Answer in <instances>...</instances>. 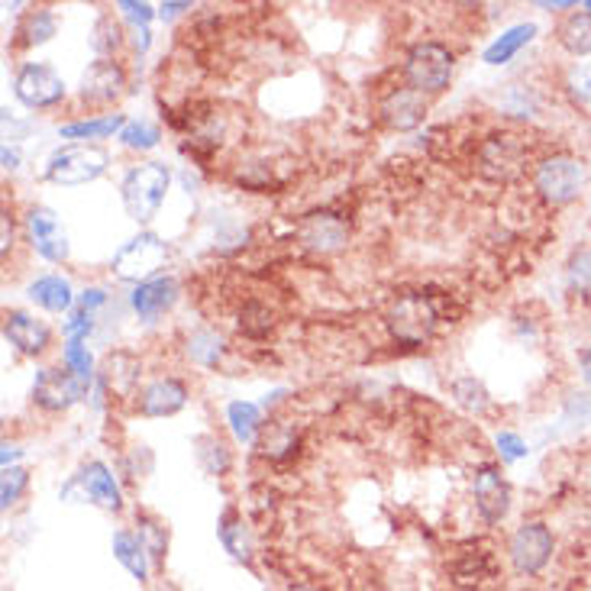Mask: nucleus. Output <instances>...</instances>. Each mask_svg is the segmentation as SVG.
I'll use <instances>...</instances> for the list:
<instances>
[{
	"instance_id": "1",
	"label": "nucleus",
	"mask_w": 591,
	"mask_h": 591,
	"mask_svg": "<svg viewBox=\"0 0 591 591\" xmlns=\"http://www.w3.org/2000/svg\"><path fill=\"white\" fill-rule=\"evenodd\" d=\"M537 162V140L514 127H494L475 142L472 166L491 184H518Z\"/></svg>"
},
{
	"instance_id": "2",
	"label": "nucleus",
	"mask_w": 591,
	"mask_h": 591,
	"mask_svg": "<svg viewBox=\"0 0 591 591\" xmlns=\"http://www.w3.org/2000/svg\"><path fill=\"white\" fill-rule=\"evenodd\" d=\"M443 317H447V311H443L437 294H430V291H401V294H394L388 301L382 323L388 340L394 347L420 349L437 337Z\"/></svg>"
},
{
	"instance_id": "3",
	"label": "nucleus",
	"mask_w": 591,
	"mask_h": 591,
	"mask_svg": "<svg viewBox=\"0 0 591 591\" xmlns=\"http://www.w3.org/2000/svg\"><path fill=\"white\" fill-rule=\"evenodd\" d=\"M589 184V162L569 149H553L537 156L530 169V188L533 198L547 210H562L575 204L585 194Z\"/></svg>"
},
{
	"instance_id": "4",
	"label": "nucleus",
	"mask_w": 591,
	"mask_h": 591,
	"mask_svg": "<svg viewBox=\"0 0 591 591\" xmlns=\"http://www.w3.org/2000/svg\"><path fill=\"white\" fill-rule=\"evenodd\" d=\"M557 553V533H553L550 521H543V518H527V521H521L511 530V537H508V543H504L508 569H511V575L521 579V582L543 579V575L550 572Z\"/></svg>"
},
{
	"instance_id": "5",
	"label": "nucleus",
	"mask_w": 591,
	"mask_h": 591,
	"mask_svg": "<svg viewBox=\"0 0 591 591\" xmlns=\"http://www.w3.org/2000/svg\"><path fill=\"white\" fill-rule=\"evenodd\" d=\"M169 191H172V169L166 162L146 159L130 166L120 178V204L127 210V217L140 227H149L162 213Z\"/></svg>"
},
{
	"instance_id": "6",
	"label": "nucleus",
	"mask_w": 591,
	"mask_h": 591,
	"mask_svg": "<svg viewBox=\"0 0 591 591\" xmlns=\"http://www.w3.org/2000/svg\"><path fill=\"white\" fill-rule=\"evenodd\" d=\"M401 78L408 88H414L423 98H440L447 94L455 78V52L440 39H420L401 62Z\"/></svg>"
},
{
	"instance_id": "7",
	"label": "nucleus",
	"mask_w": 591,
	"mask_h": 591,
	"mask_svg": "<svg viewBox=\"0 0 591 591\" xmlns=\"http://www.w3.org/2000/svg\"><path fill=\"white\" fill-rule=\"evenodd\" d=\"M110 169V152L101 142H66L42 162V178L56 188H84Z\"/></svg>"
},
{
	"instance_id": "8",
	"label": "nucleus",
	"mask_w": 591,
	"mask_h": 591,
	"mask_svg": "<svg viewBox=\"0 0 591 591\" xmlns=\"http://www.w3.org/2000/svg\"><path fill=\"white\" fill-rule=\"evenodd\" d=\"M172 262V243L152 230H140L133 240L120 246L110 259V272L113 279L127 281V284H142L149 279L166 276V266Z\"/></svg>"
},
{
	"instance_id": "9",
	"label": "nucleus",
	"mask_w": 591,
	"mask_h": 591,
	"mask_svg": "<svg viewBox=\"0 0 591 591\" xmlns=\"http://www.w3.org/2000/svg\"><path fill=\"white\" fill-rule=\"evenodd\" d=\"M142 359L133 349H110L101 365H98V379H94V404L110 401H137L142 388Z\"/></svg>"
},
{
	"instance_id": "10",
	"label": "nucleus",
	"mask_w": 591,
	"mask_h": 591,
	"mask_svg": "<svg viewBox=\"0 0 591 591\" xmlns=\"http://www.w3.org/2000/svg\"><path fill=\"white\" fill-rule=\"evenodd\" d=\"M62 498L71 501H88L94 508H101L107 514H120L127 508V498H123V488L117 482L113 469L101 462V459H88L74 475L69 479V485L62 488Z\"/></svg>"
},
{
	"instance_id": "11",
	"label": "nucleus",
	"mask_w": 591,
	"mask_h": 591,
	"mask_svg": "<svg viewBox=\"0 0 591 591\" xmlns=\"http://www.w3.org/2000/svg\"><path fill=\"white\" fill-rule=\"evenodd\" d=\"M13 98L20 107L42 113V110H56L59 104H66L69 84L49 62H23L13 74Z\"/></svg>"
},
{
	"instance_id": "12",
	"label": "nucleus",
	"mask_w": 591,
	"mask_h": 591,
	"mask_svg": "<svg viewBox=\"0 0 591 591\" xmlns=\"http://www.w3.org/2000/svg\"><path fill=\"white\" fill-rule=\"evenodd\" d=\"M91 394V384L81 382L66 365H46L39 369L30 388V401L46 414H69L74 404H81Z\"/></svg>"
},
{
	"instance_id": "13",
	"label": "nucleus",
	"mask_w": 591,
	"mask_h": 591,
	"mask_svg": "<svg viewBox=\"0 0 591 591\" xmlns=\"http://www.w3.org/2000/svg\"><path fill=\"white\" fill-rule=\"evenodd\" d=\"M472 501H475V514L485 527H501L511 518L514 508V491L511 482L504 479V469L498 462H479L472 472Z\"/></svg>"
},
{
	"instance_id": "14",
	"label": "nucleus",
	"mask_w": 591,
	"mask_h": 591,
	"mask_svg": "<svg viewBox=\"0 0 591 591\" xmlns=\"http://www.w3.org/2000/svg\"><path fill=\"white\" fill-rule=\"evenodd\" d=\"M127 91H130V69L120 59H94L81 71V81H78V101L84 107L107 110V107L120 104Z\"/></svg>"
},
{
	"instance_id": "15",
	"label": "nucleus",
	"mask_w": 591,
	"mask_h": 591,
	"mask_svg": "<svg viewBox=\"0 0 591 591\" xmlns=\"http://www.w3.org/2000/svg\"><path fill=\"white\" fill-rule=\"evenodd\" d=\"M23 237L39 259L52 262V266H66L71 256L69 230L62 227L59 213L42 204L23 210Z\"/></svg>"
},
{
	"instance_id": "16",
	"label": "nucleus",
	"mask_w": 591,
	"mask_h": 591,
	"mask_svg": "<svg viewBox=\"0 0 591 591\" xmlns=\"http://www.w3.org/2000/svg\"><path fill=\"white\" fill-rule=\"evenodd\" d=\"M294 240L301 249H308L313 256H337L349 246V223L343 213L323 208L311 210L298 220L294 227Z\"/></svg>"
},
{
	"instance_id": "17",
	"label": "nucleus",
	"mask_w": 591,
	"mask_h": 591,
	"mask_svg": "<svg viewBox=\"0 0 591 591\" xmlns=\"http://www.w3.org/2000/svg\"><path fill=\"white\" fill-rule=\"evenodd\" d=\"M191 401V388L184 379L178 375H156L149 382L142 384L133 408L137 414L146 420H162V418H174L188 408Z\"/></svg>"
},
{
	"instance_id": "18",
	"label": "nucleus",
	"mask_w": 591,
	"mask_h": 591,
	"mask_svg": "<svg viewBox=\"0 0 591 591\" xmlns=\"http://www.w3.org/2000/svg\"><path fill=\"white\" fill-rule=\"evenodd\" d=\"M375 110H379V120H382L384 130H391V133H411V130L423 127V120L430 113V98H423L414 88L401 84V88L384 91Z\"/></svg>"
},
{
	"instance_id": "19",
	"label": "nucleus",
	"mask_w": 591,
	"mask_h": 591,
	"mask_svg": "<svg viewBox=\"0 0 591 591\" xmlns=\"http://www.w3.org/2000/svg\"><path fill=\"white\" fill-rule=\"evenodd\" d=\"M450 582L462 591H479L501 579V562L485 547H462L450 559Z\"/></svg>"
},
{
	"instance_id": "20",
	"label": "nucleus",
	"mask_w": 591,
	"mask_h": 591,
	"mask_svg": "<svg viewBox=\"0 0 591 591\" xmlns=\"http://www.w3.org/2000/svg\"><path fill=\"white\" fill-rule=\"evenodd\" d=\"M3 340L27 359H42L52 349L56 330L42 317L13 308V311L3 313Z\"/></svg>"
},
{
	"instance_id": "21",
	"label": "nucleus",
	"mask_w": 591,
	"mask_h": 591,
	"mask_svg": "<svg viewBox=\"0 0 591 591\" xmlns=\"http://www.w3.org/2000/svg\"><path fill=\"white\" fill-rule=\"evenodd\" d=\"M178 298H181V284L174 276H159V279H149L137 284V288H130V311L137 313V320L146 323V327H152V323H159L166 313H172V308L178 304Z\"/></svg>"
},
{
	"instance_id": "22",
	"label": "nucleus",
	"mask_w": 591,
	"mask_h": 591,
	"mask_svg": "<svg viewBox=\"0 0 591 591\" xmlns=\"http://www.w3.org/2000/svg\"><path fill=\"white\" fill-rule=\"evenodd\" d=\"M230 181L249 194H279L288 178L281 174V169L269 156L246 152L230 166Z\"/></svg>"
},
{
	"instance_id": "23",
	"label": "nucleus",
	"mask_w": 591,
	"mask_h": 591,
	"mask_svg": "<svg viewBox=\"0 0 591 591\" xmlns=\"http://www.w3.org/2000/svg\"><path fill=\"white\" fill-rule=\"evenodd\" d=\"M217 537H220V547L230 553L233 562H240L246 569H252L256 565V533H252V527L246 523L243 511H237V508H227L220 518H217Z\"/></svg>"
},
{
	"instance_id": "24",
	"label": "nucleus",
	"mask_w": 591,
	"mask_h": 591,
	"mask_svg": "<svg viewBox=\"0 0 591 591\" xmlns=\"http://www.w3.org/2000/svg\"><path fill=\"white\" fill-rule=\"evenodd\" d=\"M27 298L33 301L39 311L46 313H66L69 317L74 311V304H78V294H74V288H71L69 279H62V276H39L27 284Z\"/></svg>"
},
{
	"instance_id": "25",
	"label": "nucleus",
	"mask_w": 591,
	"mask_h": 591,
	"mask_svg": "<svg viewBox=\"0 0 591 591\" xmlns=\"http://www.w3.org/2000/svg\"><path fill=\"white\" fill-rule=\"evenodd\" d=\"M110 550H113V559L140 582V585H149V579H152V559L146 553V547H142V540L137 537V530L133 527H120V530H113V537H110Z\"/></svg>"
},
{
	"instance_id": "26",
	"label": "nucleus",
	"mask_w": 591,
	"mask_h": 591,
	"mask_svg": "<svg viewBox=\"0 0 591 591\" xmlns=\"http://www.w3.org/2000/svg\"><path fill=\"white\" fill-rule=\"evenodd\" d=\"M127 113H94V117H78L59 127V137L71 142H101L110 137H120L127 127Z\"/></svg>"
},
{
	"instance_id": "27",
	"label": "nucleus",
	"mask_w": 591,
	"mask_h": 591,
	"mask_svg": "<svg viewBox=\"0 0 591 591\" xmlns=\"http://www.w3.org/2000/svg\"><path fill=\"white\" fill-rule=\"evenodd\" d=\"M537 33H540L537 23H514V27H508L504 33L494 36L488 42L485 52H482V62H485L488 69H501V66L514 62L523 49L537 39Z\"/></svg>"
},
{
	"instance_id": "28",
	"label": "nucleus",
	"mask_w": 591,
	"mask_h": 591,
	"mask_svg": "<svg viewBox=\"0 0 591 591\" xmlns=\"http://www.w3.org/2000/svg\"><path fill=\"white\" fill-rule=\"evenodd\" d=\"M184 355L201 365V369H220L223 359L230 355V347L223 340V333H217V327H198L184 337Z\"/></svg>"
},
{
	"instance_id": "29",
	"label": "nucleus",
	"mask_w": 591,
	"mask_h": 591,
	"mask_svg": "<svg viewBox=\"0 0 591 591\" xmlns=\"http://www.w3.org/2000/svg\"><path fill=\"white\" fill-rule=\"evenodd\" d=\"M557 46L572 56V59H585L591 56V13L589 10H572L559 20Z\"/></svg>"
},
{
	"instance_id": "30",
	"label": "nucleus",
	"mask_w": 591,
	"mask_h": 591,
	"mask_svg": "<svg viewBox=\"0 0 591 591\" xmlns=\"http://www.w3.org/2000/svg\"><path fill=\"white\" fill-rule=\"evenodd\" d=\"M56 33H59V13H56L52 7H33V10L20 20L13 46H17V49H36V46H46Z\"/></svg>"
},
{
	"instance_id": "31",
	"label": "nucleus",
	"mask_w": 591,
	"mask_h": 591,
	"mask_svg": "<svg viewBox=\"0 0 591 591\" xmlns=\"http://www.w3.org/2000/svg\"><path fill=\"white\" fill-rule=\"evenodd\" d=\"M133 530H137V537L142 540L146 553L152 559V569L162 572V569H166V559H169V527L159 521L156 514H149V511H137Z\"/></svg>"
},
{
	"instance_id": "32",
	"label": "nucleus",
	"mask_w": 591,
	"mask_h": 591,
	"mask_svg": "<svg viewBox=\"0 0 591 591\" xmlns=\"http://www.w3.org/2000/svg\"><path fill=\"white\" fill-rule=\"evenodd\" d=\"M194 459H198L201 472L210 475V479H223V475H230V469H233V452H230V447H227L217 433L194 437Z\"/></svg>"
},
{
	"instance_id": "33",
	"label": "nucleus",
	"mask_w": 591,
	"mask_h": 591,
	"mask_svg": "<svg viewBox=\"0 0 591 591\" xmlns=\"http://www.w3.org/2000/svg\"><path fill=\"white\" fill-rule=\"evenodd\" d=\"M227 427H230V433L240 447H252L259 440V430H262V408L252 404V401H243V398L230 401L227 404Z\"/></svg>"
},
{
	"instance_id": "34",
	"label": "nucleus",
	"mask_w": 591,
	"mask_h": 591,
	"mask_svg": "<svg viewBox=\"0 0 591 591\" xmlns=\"http://www.w3.org/2000/svg\"><path fill=\"white\" fill-rule=\"evenodd\" d=\"M565 291L582 301L591 304V246H575L565 259Z\"/></svg>"
},
{
	"instance_id": "35",
	"label": "nucleus",
	"mask_w": 591,
	"mask_h": 591,
	"mask_svg": "<svg viewBox=\"0 0 591 591\" xmlns=\"http://www.w3.org/2000/svg\"><path fill=\"white\" fill-rule=\"evenodd\" d=\"M450 394L452 401H455L465 414H472V418H485L488 411H491V394H488V388L479 382L475 375H459V379H452Z\"/></svg>"
},
{
	"instance_id": "36",
	"label": "nucleus",
	"mask_w": 591,
	"mask_h": 591,
	"mask_svg": "<svg viewBox=\"0 0 591 591\" xmlns=\"http://www.w3.org/2000/svg\"><path fill=\"white\" fill-rule=\"evenodd\" d=\"M237 327H240V333L249 337V340H266L276 330V311L266 301L249 298L243 308L237 311Z\"/></svg>"
},
{
	"instance_id": "37",
	"label": "nucleus",
	"mask_w": 591,
	"mask_h": 591,
	"mask_svg": "<svg viewBox=\"0 0 591 591\" xmlns=\"http://www.w3.org/2000/svg\"><path fill=\"white\" fill-rule=\"evenodd\" d=\"M127 46V36H123V27L113 13H101L94 30H91V49L98 59H117V52Z\"/></svg>"
},
{
	"instance_id": "38",
	"label": "nucleus",
	"mask_w": 591,
	"mask_h": 591,
	"mask_svg": "<svg viewBox=\"0 0 591 591\" xmlns=\"http://www.w3.org/2000/svg\"><path fill=\"white\" fill-rule=\"evenodd\" d=\"M117 140H120L123 149H130V152H152L162 142V127L156 120H149V117H137V120H130L123 127V133Z\"/></svg>"
},
{
	"instance_id": "39",
	"label": "nucleus",
	"mask_w": 591,
	"mask_h": 591,
	"mask_svg": "<svg viewBox=\"0 0 591 591\" xmlns=\"http://www.w3.org/2000/svg\"><path fill=\"white\" fill-rule=\"evenodd\" d=\"M30 469L27 465H10V469H3V475H0V508L3 511H13L23 498H27V491H30Z\"/></svg>"
},
{
	"instance_id": "40",
	"label": "nucleus",
	"mask_w": 591,
	"mask_h": 591,
	"mask_svg": "<svg viewBox=\"0 0 591 591\" xmlns=\"http://www.w3.org/2000/svg\"><path fill=\"white\" fill-rule=\"evenodd\" d=\"M501 107L511 117H518V120H530V117H537V110L543 107V101H540V91L533 84H508Z\"/></svg>"
},
{
	"instance_id": "41",
	"label": "nucleus",
	"mask_w": 591,
	"mask_h": 591,
	"mask_svg": "<svg viewBox=\"0 0 591 591\" xmlns=\"http://www.w3.org/2000/svg\"><path fill=\"white\" fill-rule=\"evenodd\" d=\"M62 365L74 372L81 382H94L98 379V369H94V355L84 340H66V349H62Z\"/></svg>"
},
{
	"instance_id": "42",
	"label": "nucleus",
	"mask_w": 591,
	"mask_h": 591,
	"mask_svg": "<svg viewBox=\"0 0 591 591\" xmlns=\"http://www.w3.org/2000/svg\"><path fill=\"white\" fill-rule=\"evenodd\" d=\"M562 91L569 94V101L575 107H589L591 104V66L585 62H575L572 69L565 71L562 78Z\"/></svg>"
},
{
	"instance_id": "43",
	"label": "nucleus",
	"mask_w": 591,
	"mask_h": 591,
	"mask_svg": "<svg viewBox=\"0 0 591 591\" xmlns=\"http://www.w3.org/2000/svg\"><path fill=\"white\" fill-rule=\"evenodd\" d=\"M494 450L501 462H521L530 455V443L523 440L518 430H498L494 433Z\"/></svg>"
},
{
	"instance_id": "44",
	"label": "nucleus",
	"mask_w": 591,
	"mask_h": 591,
	"mask_svg": "<svg viewBox=\"0 0 591 591\" xmlns=\"http://www.w3.org/2000/svg\"><path fill=\"white\" fill-rule=\"evenodd\" d=\"M117 10H120V17H123L133 30H149V27H152V20L159 17V7L142 3V0H120V3H117Z\"/></svg>"
},
{
	"instance_id": "45",
	"label": "nucleus",
	"mask_w": 591,
	"mask_h": 591,
	"mask_svg": "<svg viewBox=\"0 0 591 591\" xmlns=\"http://www.w3.org/2000/svg\"><path fill=\"white\" fill-rule=\"evenodd\" d=\"M94 330H98V313L81 311V308H74V311L66 317V323H62L66 340H84V343H88V337H91Z\"/></svg>"
},
{
	"instance_id": "46",
	"label": "nucleus",
	"mask_w": 591,
	"mask_h": 591,
	"mask_svg": "<svg viewBox=\"0 0 591 591\" xmlns=\"http://www.w3.org/2000/svg\"><path fill=\"white\" fill-rule=\"evenodd\" d=\"M0 249H3V262L10 259V252H13V240H17V230H13V213H10V208H3V213H0Z\"/></svg>"
},
{
	"instance_id": "47",
	"label": "nucleus",
	"mask_w": 591,
	"mask_h": 591,
	"mask_svg": "<svg viewBox=\"0 0 591 591\" xmlns=\"http://www.w3.org/2000/svg\"><path fill=\"white\" fill-rule=\"evenodd\" d=\"M0 159H3V172H17L20 169V146L17 142H3V149H0Z\"/></svg>"
},
{
	"instance_id": "48",
	"label": "nucleus",
	"mask_w": 591,
	"mask_h": 591,
	"mask_svg": "<svg viewBox=\"0 0 591 591\" xmlns=\"http://www.w3.org/2000/svg\"><path fill=\"white\" fill-rule=\"evenodd\" d=\"M191 3L188 0H169V3H159V20H174L181 13H188Z\"/></svg>"
},
{
	"instance_id": "49",
	"label": "nucleus",
	"mask_w": 591,
	"mask_h": 591,
	"mask_svg": "<svg viewBox=\"0 0 591 591\" xmlns=\"http://www.w3.org/2000/svg\"><path fill=\"white\" fill-rule=\"evenodd\" d=\"M575 359H579V379H582V384L591 391V343L589 347L579 349V355H575Z\"/></svg>"
},
{
	"instance_id": "50",
	"label": "nucleus",
	"mask_w": 591,
	"mask_h": 591,
	"mask_svg": "<svg viewBox=\"0 0 591 591\" xmlns=\"http://www.w3.org/2000/svg\"><path fill=\"white\" fill-rule=\"evenodd\" d=\"M537 7L547 10V13H565V10L572 13V10H579V3H572V0H553V3H550V0H540Z\"/></svg>"
},
{
	"instance_id": "51",
	"label": "nucleus",
	"mask_w": 591,
	"mask_h": 591,
	"mask_svg": "<svg viewBox=\"0 0 591 591\" xmlns=\"http://www.w3.org/2000/svg\"><path fill=\"white\" fill-rule=\"evenodd\" d=\"M149 46H152V30H133V49H137V56H146Z\"/></svg>"
},
{
	"instance_id": "52",
	"label": "nucleus",
	"mask_w": 591,
	"mask_h": 591,
	"mask_svg": "<svg viewBox=\"0 0 591 591\" xmlns=\"http://www.w3.org/2000/svg\"><path fill=\"white\" fill-rule=\"evenodd\" d=\"M17 459H20V447H10V443H3V469L17 465Z\"/></svg>"
},
{
	"instance_id": "53",
	"label": "nucleus",
	"mask_w": 591,
	"mask_h": 591,
	"mask_svg": "<svg viewBox=\"0 0 591 591\" xmlns=\"http://www.w3.org/2000/svg\"><path fill=\"white\" fill-rule=\"evenodd\" d=\"M284 591H323V585H317V582H288Z\"/></svg>"
},
{
	"instance_id": "54",
	"label": "nucleus",
	"mask_w": 591,
	"mask_h": 591,
	"mask_svg": "<svg viewBox=\"0 0 591 591\" xmlns=\"http://www.w3.org/2000/svg\"><path fill=\"white\" fill-rule=\"evenodd\" d=\"M582 10H589L591 13V0H585V3H582Z\"/></svg>"
}]
</instances>
